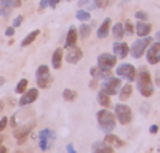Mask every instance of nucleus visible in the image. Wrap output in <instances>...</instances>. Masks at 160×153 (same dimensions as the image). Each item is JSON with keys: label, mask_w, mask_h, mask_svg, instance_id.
Here are the masks:
<instances>
[{"label": "nucleus", "mask_w": 160, "mask_h": 153, "mask_svg": "<svg viewBox=\"0 0 160 153\" xmlns=\"http://www.w3.org/2000/svg\"><path fill=\"white\" fill-rule=\"evenodd\" d=\"M137 89L140 91V94L143 97H151L154 94V85H152V78H151V74L146 67H142L138 72H137Z\"/></svg>", "instance_id": "f257e3e1"}, {"label": "nucleus", "mask_w": 160, "mask_h": 153, "mask_svg": "<svg viewBox=\"0 0 160 153\" xmlns=\"http://www.w3.org/2000/svg\"><path fill=\"white\" fill-rule=\"evenodd\" d=\"M97 120H98V127L104 131V133H112L117 127V117L113 112H110L109 109H101L97 114Z\"/></svg>", "instance_id": "f03ea898"}, {"label": "nucleus", "mask_w": 160, "mask_h": 153, "mask_svg": "<svg viewBox=\"0 0 160 153\" xmlns=\"http://www.w3.org/2000/svg\"><path fill=\"white\" fill-rule=\"evenodd\" d=\"M152 42V38L151 36H145V38H140L137 41H134V44L129 47V53L132 55V58H142L143 53L146 52V49L149 47V44Z\"/></svg>", "instance_id": "7ed1b4c3"}, {"label": "nucleus", "mask_w": 160, "mask_h": 153, "mask_svg": "<svg viewBox=\"0 0 160 153\" xmlns=\"http://www.w3.org/2000/svg\"><path fill=\"white\" fill-rule=\"evenodd\" d=\"M36 81H38V86L41 89L50 88V85H52V74H50V69H48L47 64H41L36 69Z\"/></svg>", "instance_id": "20e7f679"}, {"label": "nucleus", "mask_w": 160, "mask_h": 153, "mask_svg": "<svg viewBox=\"0 0 160 153\" xmlns=\"http://www.w3.org/2000/svg\"><path fill=\"white\" fill-rule=\"evenodd\" d=\"M113 114H115L117 120H118L121 125H128V123H131V120H132V109H131L128 105H124V103H117Z\"/></svg>", "instance_id": "39448f33"}, {"label": "nucleus", "mask_w": 160, "mask_h": 153, "mask_svg": "<svg viewBox=\"0 0 160 153\" xmlns=\"http://www.w3.org/2000/svg\"><path fill=\"white\" fill-rule=\"evenodd\" d=\"M115 74H117L120 78H124V80H128L129 83H131V81H134V80L137 78V69H135L132 64H128V63H123V64H120V66L117 67Z\"/></svg>", "instance_id": "423d86ee"}, {"label": "nucleus", "mask_w": 160, "mask_h": 153, "mask_svg": "<svg viewBox=\"0 0 160 153\" xmlns=\"http://www.w3.org/2000/svg\"><path fill=\"white\" fill-rule=\"evenodd\" d=\"M53 141H54V133L52 130L44 128V130L39 133V145H41V150H42V152H47V150L52 147Z\"/></svg>", "instance_id": "0eeeda50"}, {"label": "nucleus", "mask_w": 160, "mask_h": 153, "mask_svg": "<svg viewBox=\"0 0 160 153\" xmlns=\"http://www.w3.org/2000/svg\"><path fill=\"white\" fill-rule=\"evenodd\" d=\"M146 61L149 64H159L160 63V41L151 42L146 49Z\"/></svg>", "instance_id": "6e6552de"}, {"label": "nucleus", "mask_w": 160, "mask_h": 153, "mask_svg": "<svg viewBox=\"0 0 160 153\" xmlns=\"http://www.w3.org/2000/svg\"><path fill=\"white\" fill-rule=\"evenodd\" d=\"M103 89L106 91L109 96H115V94H118L120 89H121V80H120V77H118V78L110 77V78L104 80V83H103Z\"/></svg>", "instance_id": "1a4fd4ad"}, {"label": "nucleus", "mask_w": 160, "mask_h": 153, "mask_svg": "<svg viewBox=\"0 0 160 153\" xmlns=\"http://www.w3.org/2000/svg\"><path fill=\"white\" fill-rule=\"evenodd\" d=\"M38 97H39V89H36V88L28 89V91H25V92L22 94V97H20V100H19V105H20V106L31 105L33 102L38 100Z\"/></svg>", "instance_id": "9d476101"}, {"label": "nucleus", "mask_w": 160, "mask_h": 153, "mask_svg": "<svg viewBox=\"0 0 160 153\" xmlns=\"http://www.w3.org/2000/svg\"><path fill=\"white\" fill-rule=\"evenodd\" d=\"M81 58H82V50H81L79 47H76V46L68 47V50L65 53L67 63H70V64H78V63L81 61Z\"/></svg>", "instance_id": "9b49d317"}, {"label": "nucleus", "mask_w": 160, "mask_h": 153, "mask_svg": "<svg viewBox=\"0 0 160 153\" xmlns=\"http://www.w3.org/2000/svg\"><path fill=\"white\" fill-rule=\"evenodd\" d=\"M117 64V56L112 53H101L98 56V66L104 69H112Z\"/></svg>", "instance_id": "f8f14e48"}, {"label": "nucleus", "mask_w": 160, "mask_h": 153, "mask_svg": "<svg viewBox=\"0 0 160 153\" xmlns=\"http://www.w3.org/2000/svg\"><path fill=\"white\" fill-rule=\"evenodd\" d=\"M151 30H152V27H151V24L146 22V20H138V22L135 24V33H137V36H140V38L149 36Z\"/></svg>", "instance_id": "ddd939ff"}, {"label": "nucleus", "mask_w": 160, "mask_h": 153, "mask_svg": "<svg viewBox=\"0 0 160 153\" xmlns=\"http://www.w3.org/2000/svg\"><path fill=\"white\" fill-rule=\"evenodd\" d=\"M31 128H33V123H30V125H25V127H20V128L14 130V138L17 139V142H19V144L25 142V139H27V138H28V134L31 133Z\"/></svg>", "instance_id": "4468645a"}, {"label": "nucleus", "mask_w": 160, "mask_h": 153, "mask_svg": "<svg viewBox=\"0 0 160 153\" xmlns=\"http://www.w3.org/2000/svg\"><path fill=\"white\" fill-rule=\"evenodd\" d=\"M113 55L117 56V58H126L128 56V53H129V46L126 44V42H123V41H117L115 44H113Z\"/></svg>", "instance_id": "2eb2a0df"}, {"label": "nucleus", "mask_w": 160, "mask_h": 153, "mask_svg": "<svg viewBox=\"0 0 160 153\" xmlns=\"http://www.w3.org/2000/svg\"><path fill=\"white\" fill-rule=\"evenodd\" d=\"M90 75L93 77V78H103V80H107V78H110L112 77V72H110V69H104V67H92L90 69Z\"/></svg>", "instance_id": "dca6fc26"}, {"label": "nucleus", "mask_w": 160, "mask_h": 153, "mask_svg": "<svg viewBox=\"0 0 160 153\" xmlns=\"http://www.w3.org/2000/svg\"><path fill=\"white\" fill-rule=\"evenodd\" d=\"M78 28L76 27H70L68 28V31H67V38H65V47L68 49V47H73V46H76V41H78Z\"/></svg>", "instance_id": "f3484780"}, {"label": "nucleus", "mask_w": 160, "mask_h": 153, "mask_svg": "<svg viewBox=\"0 0 160 153\" xmlns=\"http://www.w3.org/2000/svg\"><path fill=\"white\" fill-rule=\"evenodd\" d=\"M92 153H113V147L107 145L104 141H97L92 144Z\"/></svg>", "instance_id": "a211bd4d"}, {"label": "nucleus", "mask_w": 160, "mask_h": 153, "mask_svg": "<svg viewBox=\"0 0 160 153\" xmlns=\"http://www.w3.org/2000/svg\"><path fill=\"white\" fill-rule=\"evenodd\" d=\"M110 25H112V20H110V17H106L104 20H103V24L98 27V30H97V35H98V38L100 39H104L109 36V30H110Z\"/></svg>", "instance_id": "6ab92c4d"}, {"label": "nucleus", "mask_w": 160, "mask_h": 153, "mask_svg": "<svg viewBox=\"0 0 160 153\" xmlns=\"http://www.w3.org/2000/svg\"><path fill=\"white\" fill-rule=\"evenodd\" d=\"M104 142H106L107 145L113 147V149H118V147H123V145H124V142H123L118 136H115V134H112V133H106Z\"/></svg>", "instance_id": "aec40b11"}, {"label": "nucleus", "mask_w": 160, "mask_h": 153, "mask_svg": "<svg viewBox=\"0 0 160 153\" xmlns=\"http://www.w3.org/2000/svg\"><path fill=\"white\" fill-rule=\"evenodd\" d=\"M62 58H64V52L62 49L59 47V49H56L53 52V56H52V66H53V69H61V66H62Z\"/></svg>", "instance_id": "412c9836"}, {"label": "nucleus", "mask_w": 160, "mask_h": 153, "mask_svg": "<svg viewBox=\"0 0 160 153\" xmlns=\"http://www.w3.org/2000/svg\"><path fill=\"white\" fill-rule=\"evenodd\" d=\"M41 35V31L39 30H34V31H31V33H28L23 39H22V42H20V46L22 47H28L30 44H33L34 41H36V38Z\"/></svg>", "instance_id": "4be33fe9"}, {"label": "nucleus", "mask_w": 160, "mask_h": 153, "mask_svg": "<svg viewBox=\"0 0 160 153\" xmlns=\"http://www.w3.org/2000/svg\"><path fill=\"white\" fill-rule=\"evenodd\" d=\"M112 35H113V38H115L117 41H121V38L124 36V27H123L121 22L112 25Z\"/></svg>", "instance_id": "5701e85b"}, {"label": "nucleus", "mask_w": 160, "mask_h": 153, "mask_svg": "<svg viewBox=\"0 0 160 153\" xmlns=\"http://www.w3.org/2000/svg\"><path fill=\"white\" fill-rule=\"evenodd\" d=\"M98 103L103 106V108H109L110 106V96L107 94L104 89H101L98 92Z\"/></svg>", "instance_id": "b1692460"}, {"label": "nucleus", "mask_w": 160, "mask_h": 153, "mask_svg": "<svg viewBox=\"0 0 160 153\" xmlns=\"http://www.w3.org/2000/svg\"><path fill=\"white\" fill-rule=\"evenodd\" d=\"M90 31H92L90 25H87L86 22H82V24L79 25V28H78V36H79L81 39H87V38L90 36Z\"/></svg>", "instance_id": "393cba45"}, {"label": "nucleus", "mask_w": 160, "mask_h": 153, "mask_svg": "<svg viewBox=\"0 0 160 153\" xmlns=\"http://www.w3.org/2000/svg\"><path fill=\"white\" fill-rule=\"evenodd\" d=\"M120 100L121 102H124V100H128L129 97H131V94H132V85H124V86H121V89H120Z\"/></svg>", "instance_id": "a878e982"}, {"label": "nucleus", "mask_w": 160, "mask_h": 153, "mask_svg": "<svg viewBox=\"0 0 160 153\" xmlns=\"http://www.w3.org/2000/svg\"><path fill=\"white\" fill-rule=\"evenodd\" d=\"M11 11H12V8L5 0H0V16L2 17H9L11 16Z\"/></svg>", "instance_id": "bb28decb"}, {"label": "nucleus", "mask_w": 160, "mask_h": 153, "mask_svg": "<svg viewBox=\"0 0 160 153\" xmlns=\"http://www.w3.org/2000/svg\"><path fill=\"white\" fill-rule=\"evenodd\" d=\"M76 19L81 20V22H86V20H90V13L86 11V9H78L76 13Z\"/></svg>", "instance_id": "cd10ccee"}, {"label": "nucleus", "mask_w": 160, "mask_h": 153, "mask_svg": "<svg viewBox=\"0 0 160 153\" xmlns=\"http://www.w3.org/2000/svg\"><path fill=\"white\" fill-rule=\"evenodd\" d=\"M27 86H28V80H27V78H22V80L17 83V86H16V92H17V94H23V92L27 91Z\"/></svg>", "instance_id": "c85d7f7f"}, {"label": "nucleus", "mask_w": 160, "mask_h": 153, "mask_svg": "<svg viewBox=\"0 0 160 153\" xmlns=\"http://www.w3.org/2000/svg\"><path fill=\"white\" fill-rule=\"evenodd\" d=\"M62 97H64V100H67V102H73V100L76 99V91H73V89H65V91L62 92Z\"/></svg>", "instance_id": "c756f323"}, {"label": "nucleus", "mask_w": 160, "mask_h": 153, "mask_svg": "<svg viewBox=\"0 0 160 153\" xmlns=\"http://www.w3.org/2000/svg\"><path fill=\"white\" fill-rule=\"evenodd\" d=\"M123 27H124V35H129V36L134 35V25H132L131 20H126V22L123 24Z\"/></svg>", "instance_id": "7c9ffc66"}, {"label": "nucleus", "mask_w": 160, "mask_h": 153, "mask_svg": "<svg viewBox=\"0 0 160 153\" xmlns=\"http://www.w3.org/2000/svg\"><path fill=\"white\" fill-rule=\"evenodd\" d=\"M107 5H109V0H95L93 2L95 8H106Z\"/></svg>", "instance_id": "2f4dec72"}, {"label": "nucleus", "mask_w": 160, "mask_h": 153, "mask_svg": "<svg viewBox=\"0 0 160 153\" xmlns=\"http://www.w3.org/2000/svg\"><path fill=\"white\" fill-rule=\"evenodd\" d=\"M135 17H137L138 20H148V13H145V11H137V13H135Z\"/></svg>", "instance_id": "473e14b6"}, {"label": "nucleus", "mask_w": 160, "mask_h": 153, "mask_svg": "<svg viewBox=\"0 0 160 153\" xmlns=\"http://www.w3.org/2000/svg\"><path fill=\"white\" fill-rule=\"evenodd\" d=\"M5 2H6L11 8H19V6L22 5V2H20V0H5Z\"/></svg>", "instance_id": "72a5a7b5"}, {"label": "nucleus", "mask_w": 160, "mask_h": 153, "mask_svg": "<svg viewBox=\"0 0 160 153\" xmlns=\"http://www.w3.org/2000/svg\"><path fill=\"white\" fill-rule=\"evenodd\" d=\"M6 125H8V117H2L0 119V133L6 128Z\"/></svg>", "instance_id": "f704fd0d"}, {"label": "nucleus", "mask_w": 160, "mask_h": 153, "mask_svg": "<svg viewBox=\"0 0 160 153\" xmlns=\"http://www.w3.org/2000/svg\"><path fill=\"white\" fill-rule=\"evenodd\" d=\"M22 20H23V16H17V17L14 19V22H12V27H14V28H16V27H20Z\"/></svg>", "instance_id": "c9c22d12"}, {"label": "nucleus", "mask_w": 160, "mask_h": 153, "mask_svg": "<svg viewBox=\"0 0 160 153\" xmlns=\"http://www.w3.org/2000/svg\"><path fill=\"white\" fill-rule=\"evenodd\" d=\"M5 35H6L8 38H9V36H12V35H14V27H8V28L5 30Z\"/></svg>", "instance_id": "e433bc0d"}, {"label": "nucleus", "mask_w": 160, "mask_h": 153, "mask_svg": "<svg viewBox=\"0 0 160 153\" xmlns=\"http://www.w3.org/2000/svg\"><path fill=\"white\" fill-rule=\"evenodd\" d=\"M157 131H159V125H151V127H149V133H151V134H156Z\"/></svg>", "instance_id": "4c0bfd02"}, {"label": "nucleus", "mask_w": 160, "mask_h": 153, "mask_svg": "<svg viewBox=\"0 0 160 153\" xmlns=\"http://www.w3.org/2000/svg\"><path fill=\"white\" fill-rule=\"evenodd\" d=\"M48 6V0H41V5H39V9H45Z\"/></svg>", "instance_id": "58836bf2"}, {"label": "nucleus", "mask_w": 160, "mask_h": 153, "mask_svg": "<svg viewBox=\"0 0 160 153\" xmlns=\"http://www.w3.org/2000/svg\"><path fill=\"white\" fill-rule=\"evenodd\" d=\"M67 152H68V153H76V152H75V149H73V145H72V144H68V145H67Z\"/></svg>", "instance_id": "ea45409f"}, {"label": "nucleus", "mask_w": 160, "mask_h": 153, "mask_svg": "<svg viewBox=\"0 0 160 153\" xmlns=\"http://www.w3.org/2000/svg\"><path fill=\"white\" fill-rule=\"evenodd\" d=\"M90 0H79V6H82V5H87Z\"/></svg>", "instance_id": "a19ab883"}, {"label": "nucleus", "mask_w": 160, "mask_h": 153, "mask_svg": "<svg viewBox=\"0 0 160 153\" xmlns=\"http://www.w3.org/2000/svg\"><path fill=\"white\" fill-rule=\"evenodd\" d=\"M0 153H8V150H6V147L0 145Z\"/></svg>", "instance_id": "79ce46f5"}, {"label": "nucleus", "mask_w": 160, "mask_h": 153, "mask_svg": "<svg viewBox=\"0 0 160 153\" xmlns=\"http://www.w3.org/2000/svg\"><path fill=\"white\" fill-rule=\"evenodd\" d=\"M11 125H12V127L16 125V116H12V117H11Z\"/></svg>", "instance_id": "37998d69"}, {"label": "nucleus", "mask_w": 160, "mask_h": 153, "mask_svg": "<svg viewBox=\"0 0 160 153\" xmlns=\"http://www.w3.org/2000/svg\"><path fill=\"white\" fill-rule=\"evenodd\" d=\"M5 81H6V80H5V78H3V77H0V88H2V86H3V85H5Z\"/></svg>", "instance_id": "c03bdc74"}, {"label": "nucleus", "mask_w": 160, "mask_h": 153, "mask_svg": "<svg viewBox=\"0 0 160 153\" xmlns=\"http://www.w3.org/2000/svg\"><path fill=\"white\" fill-rule=\"evenodd\" d=\"M156 39H157V41H160V31H157V35H156Z\"/></svg>", "instance_id": "a18cd8bd"}, {"label": "nucleus", "mask_w": 160, "mask_h": 153, "mask_svg": "<svg viewBox=\"0 0 160 153\" xmlns=\"http://www.w3.org/2000/svg\"><path fill=\"white\" fill-rule=\"evenodd\" d=\"M0 111H3V102L0 100Z\"/></svg>", "instance_id": "49530a36"}, {"label": "nucleus", "mask_w": 160, "mask_h": 153, "mask_svg": "<svg viewBox=\"0 0 160 153\" xmlns=\"http://www.w3.org/2000/svg\"><path fill=\"white\" fill-rule=\"evenodd\" d=\"M2 139H3V136H0V144H2Z\"/></svg>", "instance_id": "de8ad7c7"}, {"label": "nucleus", "mask_w": 160, "mask_h": 153, "mask_svg": "<svg viewBox=\"0 0 160 153\" xmlns=\"http://www.w3.org/2000/svg\"><path fill=\"white\" fill-rule=\"evenodd\" d=\"M16 153H22V152H16Z\"/></svg>", "instance_id": "09e8293b"}]
</instances>
